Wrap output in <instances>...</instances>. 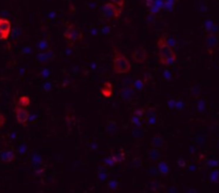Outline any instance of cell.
Here are the masks:
<instances>
[{"mask_svg":"<svg viewBox=\"0 0 219 193\" xmlns=\"http://www.w3.org/2000/svg\"><path fill=\"white\" fill-rule=\"evenodd\" d=\"M157 46L159 50V60L163 65H172L176 61V54L173 48L166 42L164 35L160 38L157 42Z\"/></svg>","mask_w":219,"mask_h":193,"instance_id":"obj_1","label":"cell"},{"mask_svg":"<svg viewBox=\"0 0 219 193\" xmlns=\"http://www.w3.org/2000/svg\"><path fill=\"white\" fill-rule=\"evenodd\" d=\"M113 69L116 74H126L131 71V63L119 50H115V55L113 59Z\"/></svg>","mask_w":219,"mask_h":193,"instance_id":"obj_2","label":"cell"},{"mask_svg":"<svg viewBox=\"0 0 219 193\" xmlns=\"http://www.w3.org/2000/svg\"><path fill=\"white\" fill-rule=\"evenodd\" d=\"M63 37L70 45H75L83 39V32L75 24H69L63 33Z\"/></svg>","mask_w":219,"mask_h":193,"instance_id":"obj_3","label":"cell"},{"mask_svg":"<svg viewBox=\"0 0 219 193\" xmlns=\"http://www.w3.org/2000/svg\"><path fill=\"white\" fill-rule=\"evenodd\" d=\"M122 8H119V6H115L111 2H107L102 6V16L107 21L118 18L119 16L122 15Z\"/></svg>","mask_w":219,"mask_h":193,"instance_id":"obj_4","label":"cell"},{"mask_svg":"<svg viewBox=\"0 0 219 193\" xmlns=\"http://www.w3.org/2000/svg\"><path fill=\"white\" fill-rule=\"evenodd\" d=\"M12 30V25L9 19L0 17V40H8Z\"/></svg>","mask_w":219,"mask_h":193,"instance_id":"obj_5","label":"cell"},{"mask_svg":"<svg viewBox=\"0 0 219 193\" xmlns=\"http://www.w3.org/2000/svg\"><path fill=\"white\" fill-rule=\"evenodd\" d=\"M14 112H15L17 122L23 126H27V121H28L29 118V113L26 111L25 107H22V106H19L17 104L15 106V109H14Z\"/></svg>","mask_w":219,"mask_h":193,"instance_id":"obj_6","label":"cell"},{"mask_svg":"<svg viewBox=\"0 0 219 193\" xmlns=\"http://www.w3.org/2000/svg\"><path fill=\"white\" fill-rule=\"evenodd\" d=\"M132 60L137 63H143L147 59V52L143 46H138L131 54Z\"/></svg>","mask_w":219,"mask_h":193,"instance_id":"obj_7","label":"cell"},{"mask_svg":"<svg viewBox=\"0 0 219 193\" xmlns=\"http://www.w3.org/2000/svg\"><path fill=\"white\" fill-rule=\"evenodd\" d=\"M100 92L104 98L109 99V98H111V97L113 96V92H114V86H113L112 83L105 82V83L103 84V86H102V88H101Z\"/></svg>","mask_w":219,"mask_h":193,"instance_id":"obj_8","label":"cell"},{"mask_svg":"<svg viewBox=\"0 0 219 193\" xmlns=\"http://www.w3.org/2000/svg\"><path fill=\"white\" fill-rule=\"evenodd\" d=\"M0 159H1V161L6 162V163L12 162L13 160L15 159V153H13L12 150H6V151H2V153H0Z\"/></svg>","mask_w":219,"mask_h":193,"instance_id":"obj_9","label":"cell"},{"mask_svg":"<svg viewBox=\"0 0 219 193\" xmlns=\"http://www.w3.org/2000/svg\"><path fill=\"white\" fill-rule=\"evenodd\" d=\"M112 159L114 160L115 163H120L125 160V153L124 151H120V153H113L112 156Z\"/></svg>","mask_w":219,"mask_h":193,"instance_id":"obj_10","label":"cell"},{"mask_svg":"<svg viewBox=\"0 0 219 193\" xmlns=\"http://www.w3.org/2000/svg\"><path fill=\"white\" fill-rule=\"evenodd\" d=\"M206 44L208 48H210V47H216L217 45H218V39H217L215 35H210V37L207 38Z\"/></svg>","mask_w":219,"mask_h":193,"instance_id":"obj_11","label":"cell"},{"mask_svg":"<svg viewBox=\"0 0 219 193\" xmlns=\"http://www.w3.org/2000/svg\"><path fill=\"white\" fill-rule=\"evenodd\" d=\"M17 104H18L19 106H22V107H27V106L30 104V99H29L27 96H22L18 99Z\"/></svg>","mask_w":219,"mask_h":193,"instance_id":"obj_12","label":"cell"},{"mask_svg":"<svg viewBox=\"0 0 219 193\" xmlns=\"http://www.w3.org/2000/svg\"><path fill=\"white\" fill-rule=\"evenodd\" d=\"M151 144H153V146L155 147V148H160V147L162 146L163 140L161 138V137H155Z\"/></svg>","mask_w":219,"mask_h":193,"instance_id":"obj_13","label":"cell"},{"mask_svg":"<svg viewBox=\"0 0 219 193\" xmlns=\"http://www.w3.org/2000/svg\"><path fill=\"white\" fill-rule=\"evenodd\" d=\"M159 170H160V172L164 175H166L168 174V172H169V167H168V165H166L164 162H161L159 164Z\"/></svg>","mask_w":219,"mask_h":193,"instance_id":"obj_14","label":"cell"},{"mask_svg":"<svg viewBox=\"0 0 219 193\" xmlns=\"http://www.w3.org/2000/svg\"><path fill=\"white\" fill-rule=\"evenodd\" d=\"M150 159H153V160H158L159 159V156H160V153H159V151L158 150H151L150 151Z\"/></svg>","mask_w":219,"mask_h":193,"instance_id":"obj_15","label":"cell"},{"mask_svg":"<svg viewBox=\"0 0 219 193\" xmlns=\"http://www.w3.org/2000/svg\"><path fill=\"white\" fill-rule=\"evenodd\" d=\"M109 1H111V3L119 6V8H122V6H125V0H109Z\"/></svg>","mask_w":219,"mask_h":193,"instance_id":"obj_16","label":"cell"},{"mask_svg":"<svg viewBox=\"0 0 219 193\" xmlns=\"http://www.w3.org/2000/svg\"><path fill=\"white\" fill-rule=\"evenodd\" d=\"M4 123H6V117H4L2 113L0 112V128H2Z\"/></svg>","mask_w":219,"mask_h":193,"instance_id":"obj_17","label":"cell"},{"mask_svg":"<svg viewBox=\"0 0 219 193\" xmlns=\"http://www.w3.org/2000/svg\"><path fill=\"white\" fill-rule=\"evenodd\" d=\"M104 162H105V164L109 165V166H113V165L115 164V162H114V160L112 159V157H109V158H107Z\"/></svg>","mask_w":219,"mask_h":193,"instance_id":"obj_18","label":"cell"},{"mask_svg":"<svg viewBox=\"0 0 219 193\" xmlns=\"http://www.w3.org/2000/svg\"><path fill=\"white\" fill-rule=\"evenodd\" d=\"M146 4H147V6H153V4H154L153 0H146Z\"/></svg>","mask_w":219,"mask_h":193,"instance_id":"obj_19","label":"cell"}]
</instances>
